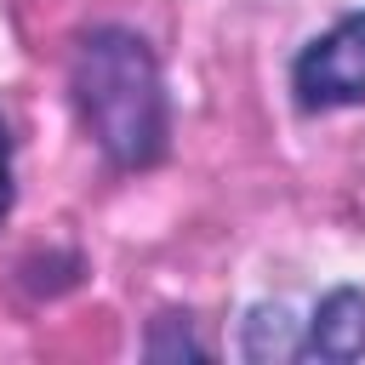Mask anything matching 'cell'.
Returning a JSON list of instances; mask_svg holds the SVG:
<instances>
[{"instance_id":"cell-3","label":"cell","mask_w":365,"mask_h":365,"mask_svg":"<svg viewBox=\"0 0 365 365\" xmlns=\"http://www.w3.org/2000/svg\"><path fill=\"white\" fill-rule=\"evenodd\" d=\"M365 354V291L359 285H336L314 302V314L302 319V359L319 365H348Z\"/></svg>"},{"instance_id":"cell-1","label":"cell","mask_w":365,"mask_h":365,"mask_svg":"<svg viewBox=\"0 0 365 365\" xmlns=\"http://www.w3.org/2000/svg\"><path fill=\"white\" fill-rule=\"evenodd\" d=\"M68 103L114 171H154L171 148V97L154 46L131 23H91L68 51Z\"/></svg>"},{"instance_id":"cell-4","label":"cell","mask_w":365,"mask_h":365,"mask_svg":"<svg viewBox=\"0 0 365 365\" xmlns=\"http://www.w3.org/2000/svg\"><path fill=\"white\" fill-rule=\"evenodd\" d=\"M245 359H302V319H291L285 302H257L240 325Z\"/></svg>"},{"instance_id":"cell-5","label":"cell","mask_w":365,"mask_h":365,"mask_svg":"<svg viewBox=\"0 0 365 365\" xmlns=\"http://www.w3.org/2000/svg\"><path fill=\"white\" fill-rule=\"evenodd\" d=\"M143 354H148V359H211V348L194 336V319H188L182 308H165V314L148 319Z\"/></svg>"},{"instance_id":"cell-6","label":"cell","mask_w":365,"mask_h":365,"mask_svg":"<svg viewBox=\"0 0 365 365\" xmlns=\"http://www.w3.org/2000/svg\"><path fill=\"white\" fill-rule=\"evenodd\" d=\"M11 200H17V171H11V125L0 120V222L11 217Z\"/></svg>"},{"instance_id":"cell-2","label":"cell","mask_w":365,"mask_h":365,"mask_svg":"<svg viewBox=\"0 0 365 365\" xmlns=\"http://www.w3.org/2000/svg\"><path fill=\"white\" fill-rule=\"evenodd\" d=\"M291 103L302 114H336L365 103V11H342L291 57Z\"/></svg>"}]
</instances>
